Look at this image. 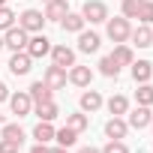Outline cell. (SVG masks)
Segmentation results:
<instances>
[{
	"label": "cell",
	"mask_w": 153,
	"mask_h": 153,
	"mask_svg": "<svg viewBox=\"0 0 153 153\" xmlns=\"http://www.w3.org/2000/svg\"><path fill=\"white\" fill-rule=\"evenodd\" d=\"M105 33H108V39L114 42V45H120V42H126L129 39V33H132V24H129V18H108L105 21Z\"/></svg>",
	"instance_id": "1"
},
{
	"label": "cell",
	"mask_w": 153,
	"mask_h": 153,
	"mask_svg": "<svg viewBox=\"0 0 153 153\" xmlns=\"http://www.w3.org/2000/svg\"><path fill=\"white\" fill-rule=\"evenodd\" d=\"M27 30L24 27H9V30H3V48H12V51H24L27 48Z\"/></svg>",
	"instance_id": "2"
},
{
	"label": "cell",
	"mask_w": 153,
	"mask_h": 153,
	"mask_svg": "<svg viewBox=\"0 0 153 153\" xmlns=\"http://www.w3.org/2000/svg\"><path fill=\"white\" fill-rule=\"evenodd\" d=\"M81 15L90 24H102V21H108V6L102 3V0H87L84 9H81Z\"/></svg>",
	"instance_id": "3"
},
{
	"label": "cell",
	"mask_w": 153,
	"mask_h": 153,
	"mask_svg": "<svg viewBox=\"0 0 153 153\" xmlns=\"http://www.w3.org/2000/svg\"><path fill=\"white\" fill-rule=\"evenodd\" d=\"M18 27H24L27 33H42V27H45V15H42L39 9H24L21 18H18Z\"/></svg>",
	"instance_id": "4"
},
{
	"label": "cell",
	"mask_w": 153,
	"mask_h": 153,
	"mask_svg": "<svg viewBox=\"0 0 153 153\" xmlns=\"http://www.w3.org/2000/svg\"><path fill=\"white\" fill-rule=\"evenodd\" d=\"M33 60L36 57H45V54H51V39L45 36V33H36V36H30L27 39V48H24Z\"/></svg>",
	"instance_id": "5"
},
{
	"label": "cell",
	"mask_w": 153,
	"mask_h": 153,
	"mask_svg": "<svg viewBox=\"0 0 153 153\" xmlns=\"http://www.w3.org/2000/svg\"><path fill=\"white\" fill-rule=\"evenodd\" d=\"M42 81L51 87V90H60V87H66V69L63 66H57V63H51L48 69H45V75H42Z\"/></svg>",
	"instance_id": "6"
},
{
	"label": "cell",
	"mask_w": 153,
	"mask_h": 153,
	"mask_svg": "<svg viewBox=\"0 0 153 153\" xmlns=\"http://www.w3.org/2000/svg\"><path fill=\"white\" fill-rule=\"evenodd\" d=\"M30 66H33V57L27 51H12V57H9V72L12 75H27Z\"/></svg>",
	"instance_id": "7"
},
{
	"label": "cell",
	"mask_w": 153,
	"mask_h": 153,
	"mask_svg": "<svg viewBox=\"0 0 153 153\" xmlns=\"http://www.w3.org/2000/svg\"><path fill=\"white\" fill-rule=\"evenodd\" d=\"M99 45H102L99 33H93V30H81V33H78V51H84V54H96Z\"/></svg>",
	"instance_id": "8"
},
{
	"label": "cell",
	"mask_w": 153,
	"mask_h": 153,
	"mask_svg": "<svg viewBox=\"0 0 153 153\" xmlns=\"http://www.w3.org/2000/svg\"><path fill=\"white\" fill-rule=\"evenodd\" d=\"M9 105H12V114H18V117H27V114L33 111L30 93H12V96H9Z\"/></svg>",
	"instance_id": "9"
},
{
	"label": "cell",
	"mask_w": 153,
	"mask_h": 153,
	"mask_svg": "<svg viewBox=\"0 0 153 153\" xmlns=\"http://www.w3.org/2000/svg\"><path fill=\"white\" fill-rule=\"evenodd\" d=\"M66 78H69L75 87H90L93 72H90V66H69V75H66Z\"/></svg>",
	"instance_id": "10"
},
{
	"label": "cell",
	"mask_w": 153,
	"mask_h": 153,
	"mask_svg": "<svg viewBox=\"0 0 153 153\" xmlns=\"http://www.w3.org/2000/svg\"><path fill=\"white\" fill-rule=\"evenodd\" d=\"M51 60L57 63V66H75V51L69 48V45H51Z\"/></svg>",
	"instance_id": "11"
},
{
	"label": "cell",
	"mask_w": 153,
	"mask_h": 153,
	"mask_svg": "<svg viewBox=\"0 0 153 153\" xmlns=\"http://www.w3.org/2000/svg\"><path fill=\"white\" fill-rule=\"evenodd\" d=\"M27 93H30L33 105H39V102H51V99H54V90H51V87H48L45 81H33Z\"/></svg>",
	"instance_id": "12"
},
{
	"label": "cell",
	"mask_w": 153,
	"mask_h": 153,
	"mask_svg": "<svg viewBox=\"0 0 153 153\" xmlns=\"http://www.w3.org/2000/svg\"><path fill=\"white\" fill-rule=\"evenodd\" d=\"M69 12V3L66 0H48V6H45V21H63Z\"/></svg>",
	"instance_id": "13"
},
{
	"label": "cell",
	"mask_w": 153,
	"mask_h": 153,
	"mask_svg": "<svg viewBox=\"0 0 153 153\" xmlns=\"http://www.w3.org/2000/svg\"><path fill=\"white\" fill-rule=\"evenodd\" d=\"M150 75H153V63L150 60H132V78H135V84L150 81Z\"/></svg>",
	"instance_id": "14"
},
{
	"label": "cell",
	"mask_w": 153,
	"mask_h": 153,
	"mask_svg": "<svg viewBox=\"0 0 153 153\" xmlns=\"http://www.w3.org/2000/svg\"><path fill=\"white\" fill-rule=\"evenodd\" d=\"M99 108H102L99 90H84V93H81V111H84V114H93V111H99Z\"/></svg>",
	"instance_id": "15"
},
{
	"label": "cell",
	"mask_w": 153,
	"mask_h": 153,
	"mask_svg": "<svg viewBox=\"0 0 153 153\" xmlns=\"http://www.w3.org/2000/svg\"><path fill=\"white\" fill-rule=\"evenodd\" d=\"M150 117H153V114H150V108H147V105H138V108L129 114V120H126V123H129L132 129H144V126H150Z\"/></svg>",
	"instance_id": "16"
},
{
	"label": "cell",
	"mask_w": 153,
	"mask_h": 153,
	"mask_svg": "<svg viewBox=\"0 0 153 153\" xmlns=\"http://www.w3.org/2000/svg\"><path fill=\"white\" fill-rule=\"evenodd\" d=\"M126 132H129V123H126V120H120V117H111V120L105 123V135H108V138L123 141V138H126Z\"/></svg>",
	"instance_id": "17"
},
{
	"label": "cell",
	"mask_w": 153,
	"mask_h": 153,
	"mask_svg": "<svg viewBox=\"0 0 153 153\" xmlns=\"http://www.w3.org/2000/svg\"><path fill=\"white\" fill-rule=\"evenodd\" d=\"M129 39H132L138 48H150V45H153V30H150V24H141L138 30H132Z\"/></svg>",
	"instance_id": "18"
},
{
	"label": "cell",
	"mask_w": 153,
	"mask_h": 153,
	"mask_svg": "<svg viewBox=\"0 0 153 153\" xmlns=\"http://www.w3.org/2000/svg\"><path fill=\"white\" fill-rule=\"evenodd\" d=\"M84 24H87V21H84V15H78V12H66V18L60 21V27H63L66 33H81Z\"/></svg>",
	"instance_id": "19"
},
{
	"label": "cell",
	"mask_w": 153,
	"mask_h": 153,
	"mask_svg": "<svg viewBox=\"0 0 153 153\" xmlns=\"http://www.w3.org/2000/svg\"><path fill=\"white\" fill-rule=\"evenodd\" d=\"M111 57L117 60V66H132V60H135V54H132V48H129L126 42H120V45H114V51H111Z\"/></svg>",
	"instance_id": "20"
},
{
	"label": "cell",
	"mask_w": 153,
	"mask_h": 153,
	"mask_svg": "<svg viewBox=\"0 0 153 153\" xmlns=\"http://www.w3.org/2000/svg\"><path fill=\"white\" fill-rule=\"evenodd\" d=\"M33 111H36V117H39V120H48V123L60 114V108H57V102H54V99H51V102H39Z\"/></svg>",
	"instance_id": "21"
},
{
	"label": "cell",
	"mask_w": 153,
	"mask_h": 153,
	"mask_svg": "<svg viewBox=\"0 0 153 153\" xmlns=\"http://www.w3.org/2000/svg\"><path fill=\"white\" fill-rule=\"evenodd\" d=\"M33 138H36V144H48V141L54 138V126H51L48 120H39L36 129H33Z\"/></svg>",
	"instance_id": "22"
},
{
	"label": "cell",
	"mask_w": 153,
	"mask_h": 153,
	"mask_svg": "<svg viewBox=\"0 0 153 153\" xmlns=\"http://www.w3.org/2000/svg\"><path fill=\"white\" fill-rule=\"evenodd\" d=\"M75 138H78V132H75V129H69V126L54 129V141H57L60 147H72V144H75Z\"/></svg>",
	"instance_id": "23"
},
{
	"label": "cell",
	"mask_w": 153,
	"mask_h": 153,
	"mask_svg": "<svg viewBox=\"0 0 153 153\" xmlns=\"http://www.w3.org/2000/svg\"><path fill=\"white\" fill-rule=\"evenodd\" d=\"M108 111H111L114 117L126 114V111H129V99H126V96H120V93H114V96L108 99Z\"/></svg>",
	"instance_id": "24"
},
{
	"label": "cell",
	"mask_w": 153,
	"mask_h": 153,
	"mask_svg": "<svg viewBox=\"0 0 153 153\" xmlns=\"http://www.w3.org/2000/svg\"><path fill=\"white\" fill-rule=\"evenodd\" d=\"M99 72L105 75V78H117V75H120V66H117V60L108 54V57H102V60H99Z\"/></svg>",
	"instance_id": "25"
},
{
	"label": "cell",
	"mask_w": 153,
	"mask_h": 153,
	"mask_svg": "<svg viewBox=\"0 0 153 153\" xmlns=\"http://www.w3.org/2000/svg\"><path fill=\"white\" fill-rule=\"evenodd\" d=\"M0 138H9V141H24V129L18 123H3V129H0Z\"/></svg>",
	"instance_id": "26"
},
{
	"label": "cell",
	"mask_w": 153,
	"mask_h": 153,
	"mask_svg": "<svg viewBox=\"0 0 153 153\" xmlns=\"http://www.w3.org/2000/svg\"><path fill=\"white\" fill-rule=\"evenodd\" d=\"M135 102H138V105H147V108L153 105V87H150L147 81L138 84V90H135Z\"/></svg>",
	"instance_id": "27"
},
{
	"label": "cell",
	"mask_w": 153,
	"mask_h": 153,
	"mask_svg": "<svg viewBox=\"0 0 153 153\" xmlns=\"http://www.w3.org/2000/svg\"><path fill=\"white\" fill-rule=\"evenodd\" d=\"M87 123H90V120H87V114H66V126H69V129H75V132H84V129H87Z\"/></svg>",
	"instance_id": "28"
},
{
	"label": "cell",
	"mask_w": 153,
	"mask_h": 153,
	"mask_svg": "<svg viewBox=\"0 0 153 153\" xmlns=\"http://www.w3.org/2000/svg\"><path fill=\"white\" fill-rule=\"evenodd\" d=\"M144 0H123V18H138V9H141Z\"/></svg>",
	"instance_id": "29"
},
{
	"label": "cell",
	"mask_w": 153,
	"mask_h": 153,
	"mask_svg": "<svg viewBox=\"0 0 153 153\" xmlns=\"http://www.w3.org/2000/svg\"><path fill=\"white\" fill-rule=\"evenodd\" d=\"M138 21H141V24H153V0H144V3H141Z\"/></svg>",
	"instance_id": "30"
},
{
	"label": "cell",
	"mask_w": 153,
	"mask_h": 153,
	"mask_svg": "<svg viewBox=\"0 0 153 153\" xmlns=\"http://www.w3.org/2000/svg\"><path fill=\"white\" fill-rule=\"evenodd\" d=\"M15 18H18V15H15L12 9H6V6H0V30H9V27L15 24Z\"/></svg>",
	"instance_id": "31"
},
{
	"label": "cell",
	"mask_w": 153,
	"mask_h": 153,
	"mask_svg": "<svg viewBox=\"0 0 153 153\" xmlns=\"http://www.w3.org/2000/svg\"><path fill=\"white\" fill-rule=\"evenodd\" d=\"M102 153H129V147L123 141H117V138H108V144L102 147Z\"/></svg>",
	"instance_id": "32"
},
{
	"label": "cell",
	"mask_w": 153,
	"mask_h": 153,
	"mask_svg": "<svg viewBox=\"0 0 153 153\" xmlns=\"http://www.w3.org/2000/svg\"><path fill=\"white\" fill-rule=\"evenodd\" d=\"M18 141H9V138H0V153H18Z\"/></svg>",
	"instance_id": "33"
},
{
	"label": "cell",
	"mask_w": 153,
	"mask_h": 153,
	"mask_svg": "<svg viewBox=\"0 0 153 153\" xmlns=\"http://www.w3.org/2000/svg\"><path fill=\"white\" fill-rule=\"evenodd\" d=\"M3 99H9V87H6L3 81H0V102H3Z\"/></svg>",
	"instance_id": "34"
},
{
	"label": "cell",
	"mask_w": 153,
	"mask_h": 153,
	"mask_svg": "<svg viewBox=\"0 0 153 153\" xmlns=\"http://www.w3.org/2000/svg\"><path fill=\"white\" fill-rule=\"evenodd\" d=\"M30 153H48V147H45V144H36V147H33Z\"/></svg>",
	"instance_id": "35"
},
{
	"label": "cell",
	"mask_w": 153,
	"mask_h": 153,
	"mask_svg": "<svg viewBox=\"0 0 153 153\" xmlns=\"http://www.w3.org/2000/svg\"><path fill=\"white\" fill-rule=\"evenodd\" d=\"M78 153H102V150H96V147H81Z\"/></svg>",
	"instance_id": "36"
},
{
	"label": "cell",
	"mask_w": 153,
	"mask_h": 153,
	"mask_svg": "<svg viewBox=\"0 0 153 153\" xmlns=\"http://www.w3.org/2000/svg\"><path fill=\"white\" fill-rule=\"evenodd\" d=\"M48 153H69V147H54V150H48Z\"/></svg>",
	"instance_id": "37"
},
{
	"label": "cell",
	"mask_w": 153,
	"mask_h": 153,
	"mask_svg": "<svg viewBox=\"0 0 153 153\" xmlns=\"http://www.w3.org/2000/svg\"><path fill=\"white\" fill-rule=\"evenodd\" d=\"M0 6H6V0H0Z\"/></svg>",
	"instance_id": "38"
},
{
	"label": "cell",
	"mask_w": 153,
	"mask_h": 153,
	"mask_svg": "<svg viewBox=\"0 0 153 153\" xmlns=\"http://www.w3.org/2000/svg\"><path fill=\"white\" fill-rule=\"evenodd\" d=\"M0 126H3V114H0Z\"/></svg>",
	"instance_id": "39"
},
{
	"label": "cell",
	"mask_w": 153,
	"mask_h": 153,
	"mask_svg": "<svg viewBox=\"0 0 153 153\" xmlns=\"http://www.w3.org/2000/svg\"><path fill=\"white\" fill-rule=\"evenodd\" d=\"M0 48H3V36H0Z\"/></svg>",
	"instance_id": "40"
},
{
	"label": "cell",
	"mask_w": 153,
	"mask_h": 153,
	"mask_svg": "<svg viewBox=\"0 0 153 153\" xmlns=\"http://www.w3.org/2000/svg\"><path fill=\"white\" fill-rule=\"evenodd\" d=\"M150 126H153V117H150Z\"/></svg>",
	"instance_id": "41"
},
{
	"label": "cell",
	"mask_w": 153,
	"mask_h": 153,
	"mask_svg": "<svg viewBox=\"0 0 153 153\" xmlns=\"http://www.w3.org/2000/svg\"><path fill=\"white\" fill-rule=\"evenodd\" d=\"M45 3H48V0H45Z\"/></svg>",
	"instance_id": "42"
}]
</instances>
